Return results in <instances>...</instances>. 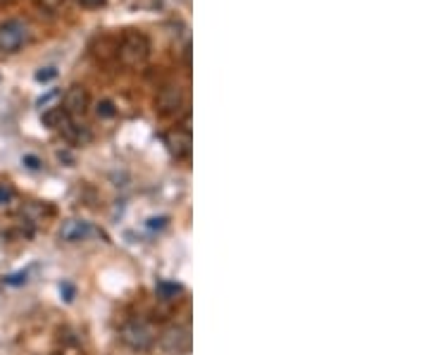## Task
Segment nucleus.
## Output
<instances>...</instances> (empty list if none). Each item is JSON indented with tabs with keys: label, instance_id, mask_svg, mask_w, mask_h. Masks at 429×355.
<instances>
[{
	"label": "nucleus",
	"instance_id": "nucleus-1",
	"mask_svg": "<svg viewBox=\"0 0 429 355\" xmlns=\"http://www.w3.org/2000/svg\"><path fill=\"white\" fill-rule=\"evenodd\" d=\"M117 55L122 58L124 65L129 67H138L143 65V62L148 60L150 55V41L146 34H141V31H124L122 41L117 43Z\"/></svg>",
	"mask_w": 429,
	"mask_h": 355
},
{
	"label": "nucleus",
	"instance_id": "nucleus-2",
	"mask_svg": "<svg viewBox=\"0 0 429 355\" xmlns=\"http://www.w3.org/2000/svg\"><path fill=\"white\" fill-rule=\"evenodd\" d=\"M122 341L131 351L146 353L155 344V329L143 320H131L122 327Z\"/></svg>",
	"mask_w": 429,
	"mask_h": 355
},
{
	"label": "nucleus",
	"instance_id": "nucleus-3",
	"mask_svg": "<svg viewBox=\"0 0 429 355\" xmlns=\"http://www.w3.org/2000/svg\"><path fill=\"white\" fill-rule=\"evenodd\" d=\"M29 39L27 24L20 20H8L0 24V53H17Z\"/></svg>",
	"mask_w": 429,
	"mask_h": 355
},
{
	"label": "nucleus",
	"instance_id": "nucleus-4",
	"mask_svg": "<svg viewBox=\"0 0 429 355\" xmlns=\"http://www.w3.org/2000/svg\"><path fill=\"white\" fill-rule=\"evenodd\" d=\"M181 108H184V91H181V86L179 84L162 86L155 98V110L160 112L162 117H172Z\"/></svg>",
	"mask_w": 429,
	"mask_h": 355
},
{
	"label": "nucleus",
	"instance_id": "nucleus-5",
	"mask_svg": "<svg viewBox=\"0 0 429 355\" xmlns=\"http://www.w3.org/2000/svg\"><path fill=\"white\" fill-rule=\"evenodd\" d=\"M160 348L165 353H172V355L186 353L188 348H191V332L181 325L167 327L165 332L160 334Z\"/></svg>",
	"mask_w": 429,
	"mask_h": 355
},
{
	"label": "nucleus",
	"instance_id": "nucleus-6",
	"mask_svg": "<svg viewBox=\"0 0 429 355\" xmlns=\"http://www.w3.org/2000/svg\"><path fill=\"white\" fill-rule=\"evenodd\" d=\"M88 105H91V96H88V91L84 89V86L74 84V86H69V89H67L60 108L65 110L69 117H79V115H84V112L88 110Z\"/></svg>",
	"mask_w": 429,
	"mask_h": 355
},
{
	"label": "nucleus",
	"instance_id": "nucleus-7",
	"mask_svg": "<svg viewBox=\"0 0 429 355\" xmlns=\"http://www.w3.org/2000/svg\"><path fill=\"white\" fill-rule=\"evenodd\" d=\"M96 234L98 229L93 227L91 222H84V220H67L60 229V239L65 241V244H81V241L91 239V236Z\"/></svg>",
	"mask_w": 429,
	"mask_h": 355
},
{
	"label": "nucleus",
	"instance_id": "nucleus-8",
	"mask_svg": "<svg viewBox=\"0 0 429 355\" xmlns=\"http://www.w3.org/2000/svg\"><path fill=\"white\" fill-rule=\"evenodd\" d=\"M191 146H193V141H191V132H188V129H176V132L167 136V148L176 160H186L188 155H191Z\"/></svg>",
	"mask_w": 429,
	"mask_h": 355
},
{
	"label": "nucleus",
	"instance_id": "nucleus-9",
	"mask_svg": "<svg viewBox=\"0 0 429 355\" xmlns=\"http://www.w3.org/2000/svg\"><path fill=\"white\" fill-rule=\"evenodd\" d=\"M58 132L65 136V139L69 143H74V146H88V143L93 141V134H91V129L84 127V124H77L69 117V120L62 124V127L58 129Z\"/></svg>",
	"mask_w": 429,
	"mask_h": 355
},
{
	"label": "nucleus",
	"instance_id": "nucleus-10",
	"mask_svg": "<svg viewBox=\"0 0 429 355\" xmlns=\"http://www.w3.org/2000/svg\"><path fill=\"white\" fill-rule=\"evenodd\" d=\"M67 120H69V115L60 108V105H58V108H48L46 112H43V117H41V122L46 124V127H50V129H60Z\"/></svg>",
	"mask_w": 429,
	"mask_h": 355
},
{
	"label": "nucleus",
	"instance_id": "nucleus-11",
	"mask_svg": "<svg viewBox=\"0 0 429 355\" xmlns=\"http://www.w3.org/2000/svg\"><path fill=\"white\" fill-rule=\"evenodd\" d=\"M155 291H157V296H160V298H174L181 291V286L176 282H167V279H162V282H157Z\"/></svg>",
	"mask_w": 429,
	"mask_h": 355
},
{
	"label": "nucleus",
	"instance_id": "nucleus-12",
	"mask_svg": "<svg viewBox=\"0 0 429 355\" xmlns=\"http://www.w3.org/2000/svg\"><path fill=\"white\" fill-rule=\"evenodd\" d=\"M96 115L100 117V120H110V117H115L117 115L115 103H112V101H100L96 105Z\"/></svg>",
	"mask_w": 429,
	"mask_h": 355
},
{
	"label": "nucleus",
	"instance_id": "nucleus-13",
	"mask_svg": "<svg viewBox=\"0 0 429 355\" xmlns=\"http://www.w3.org/2000/svg\"><path fill=\"white\" fill-rule=\"evenodd\" d=\"M12 198H15V189L8 184H0V205H10Z\"/></svg>",
	"mask_w": 429,
	"mask_h": 355
},
{
	"label": "nucleus",
	"instance_id": "nucleus-14",
	"mask_svg": "<svg viewBox=\"0 0 429 355\" xmlns=\"http://www.w3.org/2000/svg\"><path fill=\"white\" fill-rule=\"evenodd\" d=\"M60 296L65 298V303H72L74 301V286L69 282H62L60 284Z\"/></svg>",
	"mask_w": 429,
	"mask_h": 355
},
{
	"label": "nucleus",
	"instance_id": "nucleus-15",
	"mask_svg": "<svg viewBox=\"0 0 429 355\" xmlns=\"http://www.w3.org/2000/svg\"><path fill=\"white\" fill-rule=\"evenodd\" d=\"M22 163L27 165L29 170H41V167H43V163H41L39 158H36V155H24V158H22Z\"/></svg>",
	"mask_w": 429,
	"mask_h": 355
},
{
	"label": "nucleus",
	"instance_id": "nucleus-16",
	"mask_svg": "<svg viewBox=\"0 0 429 355\" xmlns=\"http://www.w3.org/2000/svg\"><path fill=\"white\" fill-rule=\"evenodd\" d=\"M55 67H46V70H41V72H36V82H48V79H53L55 77Z\"/></svg>",
	"mask_w": 429,
	"mask_h": 355
},
{
	"label": "nucleus",
	"instance_id": "nucleus-17",
	"mask_svg": "<svg viewBox=\"0 0 429 355\" xmlns=\"http://www.w3.org/2000/svg\"><path fill=\"white\" fill-rule=\"evenodd\" d=\"M77 3L86 10H96V8H103L107 0H77Z\"/></svg>",
	"mask_w": 429,
	"mask_h": 355
},
{
	"label": "nucleus",
	"instance_id": "nucleus-18",
	"mask_svg": "<svg viewBox=\"0 0 429 355\" xmlns=\"http://www.w3.org/2000/svg\"><path fill=\"white\" fill-rule=\"evenodd\" d=\"M27 282V272L24 274H12V277H5V284H10V286H17V284H24Z\"/></svg>",
	"mask_w": 429,
	"mask_h": 355
},
{
	"label": "nucleus",
	"instance_id": "nucleus-19",
	"mask_svg": "<svg viewBox=\"0 0 429 355\" xmlns=\"http://www.w3.org/2000/svg\"><path fill=\"white\" fill-rule=\"evenodd\" d=\"M165 224H167V217H150V220H148L150 229H162Z\"/></svg>",
	"mask_w": 429,
	"mask_h": 355
},
{
	"label": "nucleus",
	"instance_id": "nucleus-20",
	"mask_svg": "<svg viewBox=\"0 0 429 355\" xmlns=\"http://www.w3.org/2000/svg\"><path fill=\"white\" fill-rule=\"evenodd\" d=\"M141 8H157V5L162 3V0H136Z\"/></svg>",
	"mask_w": 429,
	"mask_h": 355
}]
</instances>
